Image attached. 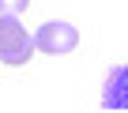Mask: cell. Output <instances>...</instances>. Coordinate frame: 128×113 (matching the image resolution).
<instances>
[{"label": "cell", "mask_w": 128, "mask_h": 113, "mask_svg": "<svg viewBox=\"0 0 128 113\" xmlns=\"http://www.w3.org/2000/svg\"><path fill=\"white\" fill-rule=\"evenodd\" d=\"M34 34H26V26L19 23V15H0V60L23 68L34 56Z\"/></svg>", "instance_id": "1"}, {"label": "cell", "mask_w": 128, "mask_h": 113, "mask_svg": "<svg viewBox=\"0 0 128 113\" xmlns=\"http://www.w3.org/2000/svg\"><path fill=\"white\" fill-rule=\"evenodd\" d=\"M76 45H79V30L72 23H64V19H49L34 34V49L38 53H49V56H64V53H72Z\"/></svg>", "instance_id": "2"}, {"label": "cell", "mask_w": 128, "mask_h": 113, "mask_svg": "<svg viewBox=\"0 0 128 113\" xmlns=\"http://www.w3.org/2000/svg\"><path fill=\"white\" fill-rule=\"evenodd\" d=\"M102 109L109 113H128V64L113 68L102 83Z\"/></svg>", "instance_id": "3"}, {"label": "cell", "mask_w": 128, "mask_h": 113, "mask_svg": "<svg viewBox=\"0 0 128 113\" xmlns=\"http://www.w3.org/2000/svg\"><path fill=\"white\" fill-rule=\"evenodd\" d=\"M30 8V0H0V15H19Z\"/></svg>", "instance_id": "4"}]
</instances>
